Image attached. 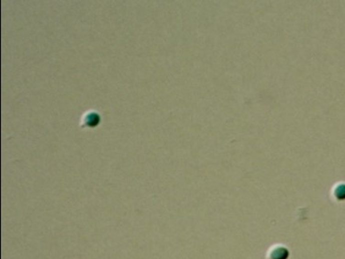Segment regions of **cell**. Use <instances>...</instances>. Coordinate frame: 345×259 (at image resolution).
<instances>
[{
  "instance_id": "6da1fadb",
  "label": "cell",
  "mask_w": 345,
  "mask_h": 259,
  "mask_svg": "<svg viewBox=\"0 0 345 259\" xmlns=\"http://www.w3.org/2000/svg\"><path fill=\"white\" fill-rule=\"evenodd\" d=\"M268 259H288L289 250L285 245L276 244L270 248L267 254Z\"/></svg>"
},
{
  "instance_id": "7a4b0ae2",
  "label": "cell",
  "mask_w": 345,
  "mask_h": 259,
  "mask_svg": "<svg viewBox=\"0 0 345 259\" xmlns=\"http://www.w3.org/2000/svg\"><path fill=\"white\" fill-rule=\"evenodd\" d=\"M333 194L336 199L340 201L345 200V184H340L335 187Z\"/></svg>"
}]
</instances>
